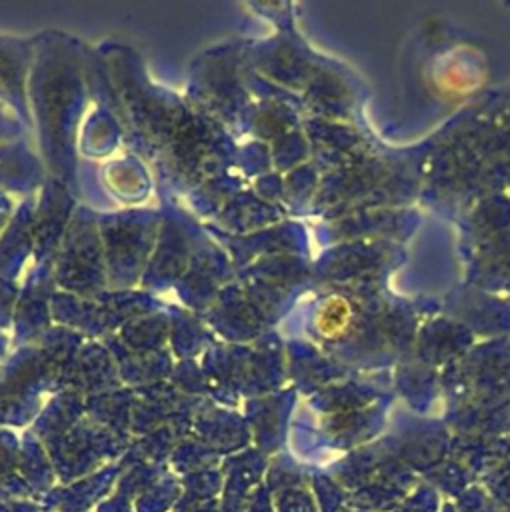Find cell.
<instances>
[{
  "mask_svg": "<svg viewBox=\"0 0 510 512\" xmlns=\"http://www.w3.org/2000/svg\"><path fill=\"white\" fill-rule=\"evenodd\" d=\"M350 322V306L346 300L334 296V298H328L322 308H320V314L316 318V326L320 328V332L328 338H334L338 336L340 332L346 330Z\"/></svg>",
  "mask_w": 510,
  "mask_h": 512,
  "instance_id": "6da1fadb",
  "label": "cell"
}]
</instances>
